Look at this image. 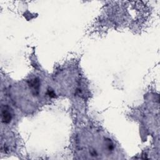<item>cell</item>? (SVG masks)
I'll use <instances>...</instances> for the list:
<instances>
[{
  "mask_svg": "<svg viewBox=\"0 0 160 160\" xmlns=\"http://www.w3.org/2000/svg\"><path fill=\"white\" fill-rule=\"evenodd\" d=\"M1 118L2 121L4 123H8L11 119V114L6 107H2L1 108Z\"/></svg>",
  "mask_w": 160,
  "mask_h": 160,
  "instance_id": "cell-1",
  "label": "cell"
}]
</instances>
